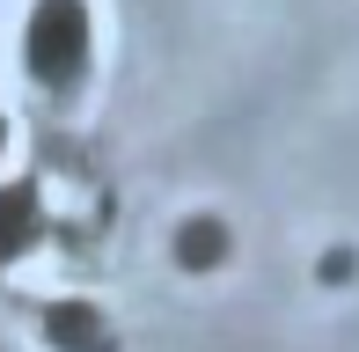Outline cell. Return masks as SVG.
I'll return each mask as SVG.
<instances>
[{
  "instance_id": "1",
  "label": "cell",
  "mask_w": 359,
  "mask_h": 352,
  "mask_svg": "<svg viewBox=\"0 0 359 352\" xmlns=\"http://www.w3.org/2000/svg\"><path fill=\"white\" fill-rule=\"evenodd\" d=\"M81 59V8L74 0H44L29 22V67L37 74H67Z\"/></svg>"
},
{
  "instance_id": "2",
  "label": "cell",
  "mask_w": 359,
  "mask_h": 352,
  "mask_svg": "<svg viewBox=\"0 0 359 352\" xmlns=\"http://www.w3.org/2000/svg\"><path fill=\"white\" fill-rule=\"evenodd\" d=\"M22 228H29V191H22V184H8V191H0V257L22 243Z\"/></svg>"
}]
</instances>
